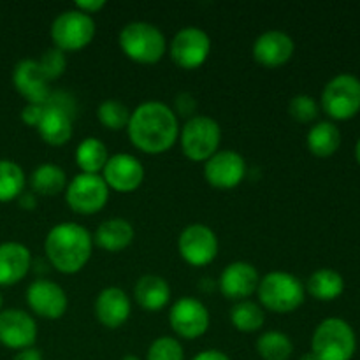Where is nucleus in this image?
Returning <instances> with one entry per match:
<instances>
[{"label":"nucleus","instance_id":"nucleus-1","mask_svg":"<svg viewBox=\"0 0 360 360\" xmlns=\"http://www.w3.org/2000/svg\"><path fill=\"white\" fill-rule=\"evenodd\" d=\"M127 132L134 148L143 153H165L174 146L179 137L178 116L164 102H143L130 112Z\"/></svg>","mask_w":360,"mask_h":360},{"label":"nucleus","instance_id":"nucleus-33","mask_svg":"<svg viewBox=\"0 0 360 360\" xmlns=\"http://www.w3.org/2000/svg\"><path fill=\"white\" fill-rule=\"evenodd\" d=\"M146 360H185V352L176 338L160 336L148 348Z\"/></svg>","mask_w":360,"mask_h":360},{"label":"nucleus","instance_id":"nucleus-37","mask_svg":"<svg viewBox=\"0 0 360 360\" xmlns=\"http://www.w3.org/2000/svg\"><path fill=\"white\" fill-rule=\"evenodd\" d=\"M197 109V102L195 97L190 94H179L176 97V116H192Z\"/></svg>","mask_w":360,"mask_h":360},{"label":"nucleus","instance_id":"nucleus-3","mask_svg":"<svg viewBox=\"0 0 360 360\" xmlns=\"http://www.w3.org/2000/svg\"><path fill=\"white\" fill-rule=\"evenodd\" d=\"M120 48L132 62L153 65L160 62L167 49V41L162 30L146 21H132L120 32Z\"/></svg>","mask_w":360,"mask_h":360},{"label":"nucleus","instance_id":"nucleus-9","mask_svg":"<svg viewBox=\"0 0 360 360\" xmlns=\"http://www.w3.org/2000/svg\"><path fill=\"white\" fill-rule=\"evenodd\" d=\"M109 200V188L101 174H77L72 181L67 183L65 202L74 213L90 214L104 210Z\"/></svg>","mask_w":360,"mask_h":360},{"label":"nucleus","instance_id":"nucleus-10","mask_svg":"<svg viewBox=\"0 0 360 360\" xmlns=\"http://www.w3.org/2000/svg\"><path fill=\"white\" fill-rule=\"evenodd\" d=\"M172 62L185 70H195L207 60L211 39L202 28L185 27L174 35L169 46Z\"/></svg>","mask_w":360,"mask_h":360},{"label":"nucleus","instance_id":"nucleus-26","mask_svg":"<svg viewBox=\"0 0 360 360\" xmlns=\"http://www.w3.org/2000/svg\"><path fill=\"white\" fill-rule=\"evenodd\" d=\"M32 192L35 195L53 197L67 188V176L63 169L56 164H41L34 169L30 176Z\"/></svg>","mask_w":360,"mask_h":360},{"label":"nucleus","instance_id":"nucleus-32","mask_svg":"<svg viewBox=\"0 0 360 360\" xmlns=\"http://www.w3.org/2000/svg\"><path fill=\"white\" fill-rule=\"evenodd\" d=\"M97 118L104 129L118 132L129 127L130 122V111L125 104L115 101V98H108L102 102L97 109Z\"/></svg>","mask_w":360,"mask_h":360},{"label":"nucleus","instance_id":"nucleus-11","mask_svg":"<svg viewBox=\"0 0 360 360\" xmlns=\"http://www.w3.org/2000/svg\"><path fill=\"white\" fill-rule=\"evenodd\" d=\"M178 250L181 259L190 266H210L218 255V238L207 225L192 224L179 234Z\"/></svg>","mask_w":360,"mask_h":360},{"label":"nucleus","instance_id":"nucleus-30","mask_svg":"<svg viewBox=\"0 0 360 360\" xmlns=\"http://www.w3.org/2000/svg\"><path fill=\"white\" fill-rule=\"evenodd\" d=\"M257 352L262 360H288L294 352V343L285 333L267 330L257 340Z\"/></svg>","mask_w":360,"mask_h":360},{"label":"nucleus","instance_id":"nucleus-22","mask_svg":"<svg viewBox=\"0 0 360 360\" xmlns=\"http://www.w3.org/2000/svg\"><path fill=\"white\" fill-rule=\"evenodd\" d=\"M42 105H44V115L37 127L39 136L49 146H63L72 137L74 115L51 104Z\"/></svg>","mask_w":360,"mask_h":360},{"label":"nucleus","instance_id":"nucleus-40","mask_svg":"<svg viewBox=\"0 0 360 360\" xmlns=\"http://www.w3.org/2000/svg\"><path fill=\"white\" fill-rule=\"evenodd\" d=\"M13 360H42V354L41 350H37V348L30 347L18 352V354L13 357Z\"/></svg>","mask_w":360,"mask_h":360},{"label":"nucleus","instance_id":"nucleus-2","mask_svg":"<svg viewBox=\"0 0 360 360\" xmlns=\"http://www.w3.org/2000/svg\"><path fill=\"white\" fill-rule=\"evenodd\" d=\"M44 252L49 264L62 274H76L83 269L94 252V238L76 221L56 224L48 232Z\"/></svg>","mask_w":360,"mask_h":360},{"label":"nucleus","instance_id":"nucleus-39","mask_svg":"<svg viewBox=\"0 0 360 360\" xmlns=\"http://www.w3.org/2000/svg\"><path fill=\"white\" fill-rule=\"evenodd\" d=\"M192 360H231L229 359L227 354H224L221 350H204V352H199V354L195 355Z\"/></svg>","mask_w":360,"mask_h":360},{"label":"nucleus","instance_id":"nucleus-24","mask_svg":"<svg viewBox=\"0 0 360 360\" xmlns=\"http://www.w3.org/2000/svg\"><path fill=\"white\" fill-rule=\"evenodd\" d=\"M134 236L136 232H134L130 221L123 220V218H111L98 225L94 236V243L105 252L118 253L132 245Z\"/></svg>","mask_w":360,"mask_h":360},{"label":"nucleus","instance_id":"nucleus-13","mask_svg":"<svg viewBox=\"0 0 360 360\" xmlns=\"http://www.w3.org/2000/svg\"><path fill=\"white\" fill-rule=\"evenodd\" d=\"M246 176V162L238 151L218 150L204 162V178L213 188L232 190L243 183Z\"/></svg>","mask_w":360,"mask_h":360},{"label":"nucleus","instance_id":"nucleus-23","mask_svg":"<svg viewBox=\"0 0 360 360\" xmlns=\"http://www.w3.org/2000/svg\"><path fill=\"white\" fill-rule=\"evenodd\" d=\"M134 297L144 311L157 313L162 311L171 301V287L162 276L146 274L139 278L134 287Z\"/></svg>","mask_w":360,"mask_h":360},{"label":"nucleus","instance_id":"nucleus-21","mask_svg":"<svg viewBox=\"0 0 360 360\" xmlns=\"http://www.w3.org/2000/svg\"><path fill=\"white\" fill-rule=\"evenodd\" d=\"M32 267V253L25 245L16 241L0 245V287L20 283Z\"/></svg>","mask_w":360,"mask_h":360},{"label":"nucleus","instance_id":"nucleus-31","mask_svg":"<svg viewBox=\"0 0 360 360\" xmlns=\"http://www.w3.org/2000/svg\"><path fill=\"white\" fill-rule=\"evenodd\" d=\"M231 322L241 333H255L262 329L266 315H264L262 306L246 299V301L236 302L234 308L231 309Z\"/></svg>","mask_w":360,"mask_h":360},{"label":"nucleus","instance_id":"nucleus-8","mask_svg":"<svg viewBox=\"0 0 360 360\" xmlns=\"http://www.w3.org/2000/svg\"><path fill=\"white\" fill-rule=\"evenodd\" d=\"M322 109L333 120L354 118L360 111V79L352 74H340L322 91Z\"/></svg>","mask_w":360,"mask_h":360},{"label":"nucleus","instance_id":"nucleus-28","mask_svg":"<svg viewBox=\"0 0 360 360\" xmlns=\"http://www.w3.org/2000/svg\"><path fill=\"white\" fill-rule=\"evenodd\" d=\"M109 153L105 144L97 137H86L76 148V164L84 174H98L108 164Z\"/></svg>","mask_w":360,"mask_h":360},{"label":"nucleus","instance_id":"nucleus-12","mask_svg":"<svg viewBox=\"0 0 360 360\" xmlns=\"http://www.w3.org/2000/svg\"><path fill=\"white\" fill-rule=\"evenodd\" d=\"M210 311L206 306L193 297H181L169 311V323L176 336L183 340H197L210 329Z\"/></svg>","mask_w":360,"mask_h":360},{"label":"nucleus","instance_id":"nucleus-25","mask_svg":"<svg viewBox=\"0 0 360 360\" xmlns=\"http://www.w3.org/2000/svg\"><path fill=\"white\" fill-rule=\"evenodd\" d=\"M308 150L319 158H329L340 150L341 132L334 123L320 122L309 129L306 137Z\"/></svg>","mask_w":360,"mask_h":360},{"label":"nucleus","instance_id":"nucleus-5","mask_svg":"<svg viewBox=\"0 0 360 360\" xmlns=\"http://www.w3.org/2000/svg\"><path fill=\"white\" fill-rule=\"evenodd\" d=\"M357 352V338L343 319H326L313 333L311 354L319 360H352Z\"/></svg>","mask_w":360,"mask_h":360},{"label":"nucleus","instance_id":"nucleus-27","mask_svg":"<svg viewBox=\"0 0 360 360\" xmlns=\"http://www.w3.org/2000/svg\"><path fill=\"white\" fill-rule=\"evenodd\" d=\"M306 290L319 301H334L345 292V280L338 271L319 269L309 276Z\"/></svg>","mask_w":360,"mask_h":360},{"label":"nucleus","instance_id":"nucleus-19","mask_svg":"<svg viewBox=\"0 0 360 360\" xmlns=\"http://www.w3.org/2000/svg\"><path fill=\"white\" fill-rule=\"evenodd\" d=\"M259 271L248 262H232L221 271L218 287L231 301H246L259 288Z\"/></svg>","mask_w":360,"mask_h":360},{"label":"nucleus","instance_id":"nucleus-41","mask_svg":"<svg viewBox=\"0 0 360 360\" xmlns=\"http://www.w3.org/2000/svg\"><path fill=\"white\" fill-rule=\"evenodd\" d=\"M18 200H20V206L23 207V210H27V211H32L35 206H37V199H35L34 192H28V193L23 192Z\"/></svg>","mask_w":360,"mask_h":360},{"label":"nucleus","instance_id":"nucleus-16","mask_svg":"<svg viewBox=\"0 0 360 360\" xmlns=\"http://www.w3.org/2000/svg\"><path fill=\"white\" fill-rule=\"evenodd\" d=\"M27 302L35 315L46 320L62 319L69 306L65 290L55 281L42 280V278L28 285Z\"/></svg>","mask_w":360,"mask_h":360},{"label":"nucleus","instance_id":"nucleus-35","mask_svg":"<svg viewBox=\"0 0 360 360\" xmlns=\"http://www.w3.org/2000/svg\"><path fill=\"white\" fill-rule=\"evenodd\" d=\"M39 65H41L42 72L48 77V81L58 79L60 76H63L67 67V56L62 49L58 48H49L44 55L39 60Z\"/></svg>","mask_w":360,"mask_h":360},{"label":"nucleus","instance_id":"nucleus-44","mask_svg":"<svg viewBox=\"0 0 360 360\" xmlns=\"http://www.w3.org/2000/svg\"><path fill=\"white\" fill-rule=\"evenodd\" d=\"M120 360H139L137 355H125V357H122Z\"/></svg>","mask_w":360,"mask_h":360},{"label":"nucleus","instance_id":"nucleus-17","mask_svg":"<svg viewBox=\"0 0 360 360\" xmlns=\"http://www.w3.org/2000/svg\"><path fill=\"white\" fill-rule=\"evenodd\" d=\"M295 51L294 39L281 30H267L253 42V58L267 69H276L292 60Z\"/></svg>","mask_w":360,"mask_h":360},{"label":"nucleus","instance_id":"nucleus-38","mask_svg":"<svg viewBox=\"0 0 360 360\" xmlns=\"http://www.w3.org/2000/svg\"><path fill=\"white\" fill-rule=\"evenodd\" d=\"M104 7H105L104 0H79V2H76V7H74V9L91 16V14H97L98 11L104 9Z\"/></svg>","mask_w":360,"mask_h":360},{"label":"nucleus","instance_id":"nucleus-15","mask_svg":"<svg viewBox=\"0 0 360 360\" xmlns=\"http://www.w3.org/2000/svg\"><path fill=\"white\" fill-rule=\"evenodd\" d=\"M37 340V323L23 309L0 311V345L11 350H25L34 347Z\"/></svg>","mask_w":360,"mask_h":360},{"label":"nucleus","instance_id":"nucleus-4","mask_svg":"<svg viewBox=\"0 0 360 360\" xmlns=\"http://www.w3.org/2000/svg\"><path fill=\"white\" fill-rule=\"evenodd\" d=\"M257 295L264 308L285 315L301 308L306 297V287L294 274L273 271L260 278Z\"/></svg>","mask_w":360,"mask_h":360},{"label":"nucleus","instance_id":"nucleus-14","mask_svg":"<svg viewBox=\"0 0 360 360\" xmlns=\"http://www.w3.org/2000/svg\"><path fill=\"white\" fill-rule=\"evenodd\" d=\"M102 179L109 190L120 193L136 192L144 181V167L141 160L129 153L111 155L102 169Z\"/></svg>","mask_w":360,"mask_h":360},{"label":"nucleus","instance_id":"nucleus-29","mask_svg":"<svg viewBox=\"0 0 360 360\" xmlns=\"http://www.w3.org/2000/svg\"><path fill=\"white\" fill-rule=\"evenodd\" d=\"M27 178L16 162L0 160V202H11L20 199L25 192Z\"/></svg>","mask_w":360,"mask_h":360},{"label":"nucleus","instance_id":"nucleus-7","mask_svg":"<svg viewBox=\"0 0 360 360\" xmlns=\"http://www.w3.org/2000/svg\"><path fill=\"white\" fill-rule=\"evenodd\" d=\"M95 21L88 14L81 13L77 9L63 11L53 20L51 41L55 48L65 51H79L86 48L95 37Z\"/></svg>","mask_w":360,"mask_h":360},{"label":"nucleus","instance_id":"nucleus-45","mask_svg":"<svg viewBox=\"0 0 360 360\" xmlns=\"http://www.w3.org/2000/svg\"><path fill=\"white\" fill-rule=\"evenodd\" d=\"M2 306H4V299H2V294H0V311H2Z\"/></svg>","mask_w":360,"mask_h":360},{"label":"nucleus","instance_id":"nucleus-36","mask_svg":"<svg viewBox=\"0 0 360 360\" xmlns=\"http://www.w3.org/2000/svg\"><path fill=\"white\" fill-rule=\"evenodd\" d=\"M42 115H44V105L42 104H27L21 109V122L28 127H35L37 129L41 123Z\"/></svg>","mask_w":360,"mask_h":360},{"label":"nucleus","instance_id":"nucleus-42","mask_svg":"<svg viewBox=\"0 0 360 360\" xmlns=\"http://www.w3.org/2000/svg\"><path fill=\"white\" fill-rule=\"evenodd\" d=\"M299 360H319L315 357V355L311 354V352H308V354H304V355H301V357H299Z\"/></svg>","mask_w":360,"mask_h":360},{"label":"nucleus","instance_id":"nucleus-18","mask_svg":"<svg viewBox=\"0 0 360 360\" xmlns=\"http://www.w3.org/2000/svg\"><path fill=\"white\" fill-rule=\"evenodd\" d=\"M48 83V77L44 76L37 60H20L14 67L13 84L27 104H44L51 94Z\"/></svg>","mask_w":360,"mask_h":360},{"label":"nucleus","instance_id":"nucleus-34","mask_svg":"<svg viewBox=\"0 0 360 360\" xmlns=\"http://www.w3.org/2000/svg\"><path fill=\"white\" fill-rule=\"evenodd\" d=\"M288 115L299 123H309L319 116V104L311 95L299 94L288 104Z\"/></svg>","mask_w":360,"mask_h":360},{"label":"nucleus","instance_id":"nucleus-6","mask_svg":"<svg viewBox=\"0 0 360 360\" xmlns=\"http://www.w3.org/2000/svg\"><path fill=\"white\" fill-rule=\"evenodd\" d=\"M221 129L210 116H192L179 132L183 155L192 162H207L220 148Z\"/></svg>","mask_w":360,"mask_h":360},{"label":"nucleus","instance_id":"nucleus-43","mask_svg":"<svg viewBox=\"0 0 360 360\" xmlns=\"http://www.w3.org/2000/svg\"><path fill=\"white\" fill-rule=\"evenodd\" d=\"M355 158H357V162L360 164V139L357 141V146H355Z\"/></svg>","mask_w":360,"mask_h":360},{"label":"nucleus","instance_id":"nucleus-20","mask_svg":"<svg viewBox=\"0 0 360 360\" xmlns=\"http://www.w3.org/2000/svg\"><path fill=\"white\" fill-rule=\"evenodd\" d=\"M132 304L122 288L108 287L95 299V316L108 329H118L129 320Z\"/></svg>","mask_w":360,"mask_h":360}]
</instances>
